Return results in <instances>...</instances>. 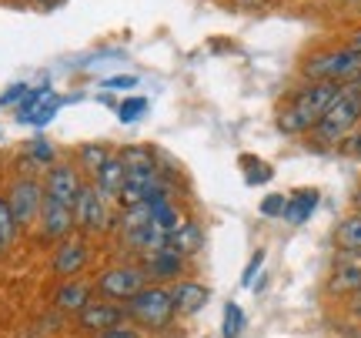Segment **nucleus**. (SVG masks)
Here are the masks:
<instances>
[{
  "instance_id": "obj_1",
  "label": "nucleus",
  "mask_w": 361,
  "mask_h": 338,
  "mask_svg": "<svg viewBox=\"0 0 361 338\" xmlns=\"http://www.w3.org/2000/svg\"><path fill=\"white\" fill-rule=\"evenodd\" d=\"M341 84H328V80H311L308 87L291 97V104L278 114V131L281 134H305V131H314L318 121L324 117V111L331 107L335 94Z\"/></svg>"
},
{
  "instance_id": "obj_2",
  "label": "nucleus",
  "mask_w": 361,
  "mask_h": 338,
  "mask_svg": "<svg viewBox=\"0 0 361 338\" xmlns=\"http://www.w3.org/2000/svg\"><path fill=\"white\" fill-rule=\"evenodd\" d=\"M361 121V74L348 84H341L335 94V101L331 107L324 111V117L318 121V128L314 134L322 138V141H331V144H341L348 138L355 124Z\"/></svg>"
},
{
  "instance_id": "obj_3",
  "label": "nucleus",
  "mask_w": 361,
  "mask_h": 338,
  "mask_svg": "<svg viewBox=\"0 0 361 338\" xmlns=\"http://www.w3.org/2000/svg\"><path fill=\"white\" fill-rule=\"evenodd\" d=\"M128 322L147 328V332H164L174 322V305H171L168 285H144L130 301H124Z\"/></svg>"
},
{
  "instance_id": "obj_4",
  "label": "nucleus",
  "mask_w": 361,
  "mask_h": 338,
  "mask_svg": "<svg viewBox=\"0 0 361 338\" xmlns=\"http://www.w3.org/2000/svg\"><path fill=\"white\" fill-rule=\"evenodd\" d=\"M305 74L311 80H328V84H348L361 74V54L345 47V51H324L305 64Z\"/></svg>"
},
{
  "instance_id": "obj_5",
  "label": "nucleus",
  "mask_w": 361,
  "mask_h": 338,
  "mask_svg": "<svg viewBox=\"0 0 361 338\" xmlns=\"http://www.w3.org/2000/svg\"><path fill=\"white\" fill-rule=\"evenodd\" d=\"M147 285V274H144L141 265H114V268H104L97 274V295L104 301H117V305H124L130 301L141 288Z\"/></svg>"
},
{
  "instance_id": "obj_6",
  "label": "nucleus",
  "mask_w": 361,
  "mask_h": 338,
  "mask_svg": "<svg viewBox=\"0 0 361 338\" xmlns=\"http://www.w3.org/2000/svg\"><path fill=\"white\" fill-rule=\"evenodd\" d=\"M7 205H11V215L17 228H27L40 218V208H44V184L37 178H17V181L7 188Z\"/></svg>"
},
{
  "instance_id": "obj_7",
  "label": "nucleus",
  "mask_w": 361,
  "mask_h": 338,
  "mask_svg": "<svg viewBox=\"0 0 361 338\" xmlns=\"http://www.w3.org/2000/svg\"><path fill=\"white\" fill-rule=\"evenodd\" d=\"M107 224H111V208H107V201L101 198V191H97L94 184L84 181L78 201H74V228L94 234V231H104Z\"/></svg>"
},
{
  "instance_id": "obj_8",
  "label": "nucleus",
  "mask_w": 361,
  "mask_h": 338,
  "mask_svg": "<svg viewBox=\"0 0 361 338\" xmlns=\"http://www.w3.org/2000/svg\"><path fill=\"white\" fill-rule=\"evenodd\" d=\"M40 184H44V198L74 208L80 188H84V178H80V171L74 168V164H54V168H47V174H44Z\"/></svg>"
},
{
  "instance_id": "obj_9",
  "label": "nucleus",
  "mask_w": 361,
  "mask_h": 338,
  "mask_svg": "<svg viewBox=\"0 0 361 338\" xmlns=\"http://www.w3.org/2000/svg\"><path fill=\"white\" fill-rule=\"evenodd\" d=\"M78 325L90 335H101V332H111L117 325H128V312H124V305H117V301H87L84 308L78 312Z\"/></svg>"
},
{
  "instance_id": "obj_10",
  "label": "nucleus",
  "mask_w": 361,
  "mask_h": 338,
  "mask_svg": "<svg viewBox=\"0 0 361 338\" xmlns=\"http://www.w3.org/2000/svg\"><path fill=\"white\" fill-rule=\"evenodd\" d=\"M184 265L188 258H180L178 251H171L168 245L144 255V274H147V285H174L180 274H184Z\"/></svg>"
},
{
  "instance_id": "obj_11",
  "label": "nucleus",
  "mask_w": 361,
  "mask_h": 338,
  "mask_svg": "<svg viewBox=\"0 0 361 338\" xmlns=\"http://www.w3.org/2000/svg\"><path fill=\"white\" fill-rule=\"evenodd\" d=\"M37 222H40V234H44L47 241H64V238H71V231H74V208L44 198V208H40Z\"/></svg>"
},
{
  "instance_id": "obj_12",
  "label": "nucleus",
  "mask_w": 361,
  "mask_h": 338,
  "mask_svg": "<svg viewBox=\"0 0 361 338\" xmlns=\"http://www.w3.org/2000/svg\"><path fill=\"white\" fill-rule=\"evenodd\" d=\"M87 258H90L87 241H80V238L71 234V238H64V241L57 245L51 268H54V274H61V278H74V274H80L87 268Z\"/></svg>"
},
{
  "instance_id": "obj_13",
  "label": "nucleus",
  "mask_w": 361,
  "mask_h": 338,
  "mask_svg": "<svg viewBox=\"0 0 361 338\" xmlns=\"http://www.w3.org/2000/svg\"><path fill=\"white\" fill-rule=\"evenodd\" d=\"M211 291L201 282H174L171 285V305H174V318H191L207 305Z\"/></svg>"
},
{
  "instance_id": "obj_14",
  "label": "nucleus",
  "mask_w": 361,
  "mask_h": 338,
  "mask_svg": "<svg viewBox=\"0 0 361 338\" xmlns=\"http://www.w3.org/2000/svg\"><path fill=\"white\" fill-rule=\"evenodd\" d=\"M124 181H128V171H124L121 155H111L101 168L94 171V188L101 191L104 201H117V195L124 191Z\"/></svg>"
},
{
  "instance_id": "obj_15",
  "label": "nucleus",
  "mask_w": 361,
  "mask_h": 338,
  "mask_svg": "<svg viewBox=\"0 0 361 338\" xmlns=\"http://www.w3.org/2000/svg\"><path fill=\"white\" fill-rule=\"evenodd\" d=\"M168 248L178 251L180 258H191V255H197V251L204 248V228L197 222H180L178 228L168 234Z\"/></svg>"
},
{
  "instance_id": "obj_16",
  "label": "nucleus",
  "mask_w": 361,
  "mask_h": 338,
  "mask_svg": "<svg viewBox=\"0 0 361 338\" xmlns=\"http://www.w3.org/2000/svg\"><path fill=\"white\" fill-rule=\"evenodd\" d=\"M124 245L134 248V251H141V255H151V251H157V248L168 245V234L161 231V228H154L151 218H147L144 224L124 228Z\"/></svg>"
},
{
  "instance_id": "obj_17",
  "label": "nucleus",
  "mask_w": 361,
  "mask_h": 338,
  "mask_svg": "<svg viewBox=\"0 0 361 338\" xmlns=\"http://www.w3.org/2000/svg\"><path fill=\"white\" fill-rule=\"evenodd\" d=\"M87 301H94V298H90V285L74 282V278H67L64 285L54 291V305H57L61 312H74V315H78Z\"/></svg>"
},
{
  "instance_id": "obj_18",
  "label": "nucleus",
  "mask_w": 361,
  "mask_h": 338,
  "mask_svg": "<svg viewBox=\"0 0 361 338\" xmlns=\"http://www.w3.org/2000/svg\"><path fill=\"white\" fill-rule=\"evenodd\" d=\"M314 208H318V191H314V188H305V191H295V195L284 201L281 218H288L291 224H301L314 215Z\"/></svg>"
},
{
  "instance_id": "obj_19",
  "label": "nucleus",
  "mask_w": 361,
  "mask_h": 338,
  "mask_svg": "<svg viewBox=\"0 0 361 338\" xmlns=\"http://www.w3.org/2000/svg\"><path fill=\"white\" fill-rule=\"evenodd\" d=\"M335 241H338L341 251H348V255H358L361 258V211L358 215H348L345 222L338 224Z\"/></svg>"
},
{
  "instance_id": "obj_20",
  "label": "nucleus",
  "mask_w": 361,
  "mask_h": 338,
  "mask_svg": "<svg viewBox=\"0 0 361 338\" xmlns=\"http://www.w3.org/2000/svg\"><path fill=\"white\" fill-rule=\"evenodd\" d=\"M361 288V265L348 261V265H338L335 274H331V291L338 295H358Z\"/></svg>"
},
{
  "instance_id": "obj_21",
  "label": "nucleus",
  "mask_w": 361,
  "mask_h": 338,
  "mask_svg": "<svg viewBox=\"0 0 361 338\" xmlns=\"http://www.w3.org/2000/svg\"><path fill=\"white\" fill-rule=\"evenodd\" d=\"M24 161H30L34 168H54V164H57V151H54V144L47 141V138H34L30 147H27Z\"/></svg>"
},
{
  "instance_id": "obj_22",
  "label": "nucleus",
  "mask_w": 361,
  "mask_h": 338,
  "mask_svg": "<svg viewBox=\"0 0 361 338\" xmlns=\"http://www.w3.org/2000/svg\"><path fill=\"white\" fill-rule=\"evenodd\" d=\"M111 157V147L107 144H97V141H90V144H80V151H78V161H80V168H87L90 174L101 168L104 161Z\"/></svg>"
},
{
  "instance_id": "obj_23",
  "label": "nucleus",
  "mask_w": 361,
  "mask_h": 338,
  "mask_svg": "<svg viewBox=\"0 0 361 338\" xmlns=\"http://www.w3.org/2000/svg\"><path fill=\"white\" fill-rule=\"evenodd\" d=\"M17 222H13L11 215V205H7V198H0V255L4 251H11V245L17 241Z\"/></svg>"
},
{
  "instance_id": "obj_24",
  "label": "nucleus",
  "mask_w": 361,
  "mask_h": 338,
  "mask_svg": "<svg viewBox=\"0 0 361 338\" xmlns=\"http://www.w3.org/2000/svg\"><path fill=\"white\" fill-rule=\"evenodd\" d=\"M221 332H224V338H241V332H245V312H241L238 301L224 305V325H221Z\"/></svg>"
},
{
  "instance_id": "obj_25",
  "label": "nucleus",
  "mask_w": 361,
  "mask_h": 338,
  "mask_svg": "<svg viewBox=\"0 0 361 338\" xmlns=\"http://www.w3.org/2000/svg\"><path fill=\"white\" fill-rule=\"evenodd\" d=\"M241 164H245L247 168V184H261V181H268L271 178V168H264V164H261L258 157H251V155H241Z\"/></svg>"
},
{
  "instance_id": "obj_26",
  "label": "nucleus",
  "mask_w": 361,
  "mask_h": 338,
  "mask_svg": "<svg viewBox=\"0 0 361 338\" xmlns=\"http://www.w3.org/2000/svg\"><path fill=\"white\" fill-rule=\"evenodd\" d=\"M144 107H147V101H144V97H128L124 104L117 107V117H121L124 124H130V121H137V117L144 114Z\"/></svg>"
},
{
  "instance_id": "obj_27",
  "label": "nucleus",
  "mask_w": 361,
  "mask_h": 338,
  "mask_svg": "<svg viewBox=\"0 0 361 338\" xmlns=\"http://www.w3.org/2000/svg\"><path fill=\"white\" fill-rule=\"evenodd\" d=\"M284 201H288L284 195H268L264 201H261V215H268V218H281V215H284Z\"/></svg>"
},
{
  "instance_id": "obj_28",
  "label": "nucleus",
  "mask_w": 361,
  "mask_h": 338,
  "mask_svg": "<svg viewBox=\"0 0 361 338\" xmlns=\"http://www.w3.org/2000/svg\"><path fill=\"white\" fill-rule=\"evenodd\" d=\"M27 91H30V87H27V84H13L11 91H4V97H0V107L20 104V101H24V97H27Z\"/></svg>"
},
{
  "instance_id": "obj_29",
  "label": "nucleus",
  "mask_w": 361,
  "mask_h": 338,
  "mask_svg": "<svg viewBox=\"0 0 361 338\" xmlns=\"http://www.w3.org/2000/svg\"><path fill=\"white\" fill-rule=\"evenodd\" d=\"M94 338H141V332L134 325H117V328H111V332H101V335H94Z\"/></svg>"
},
{
  "instance_id": "obj_30",
  "label": "nucleus",
  "mask_w": 361,
  "mask_h": 338,
  "mask_svg": "<svg viewBox=\"0 0 361 338\" xmlns=\"http://www.w3.org/2000/svg\"><path fill=\"white\" fill-rule=\"evenodd\" d=\"M261 261H264V251H255V255H251V265H247V272H245V278H241V282H245V285H251V278H255V272H258L261 268Z\"/></svg>"
},
{
  "instance_id": "obj_31",
  "label": "nucleus",
  "mask_w": 361,
  "mask_h": 338,
  "mask_svg": "<svg viewBox=\"0 0 361 338\" xmlns=\"http://www.w3.org/2000/svg\"><path fill=\"white\" fill-rule=\"evenodd\" d=\"M137 84V78H130V74H121V78H111V80H104V87H134Z\"/></svg>"
},
{
  "instance_id": "obj_32",
  "label": "nucleus",
  "mask_w": 361,
  "mask_h": 338,
  "mask_svg": "<svg viewBox=\"0 0 361 338\" xmlns=\"http://www.w3.org/2000/svg\"><path fill=\"white\" fill-rule=\"evenodd\" d=\"M348 47H351V51H358V54H361V30H358V34H355V37H351V44H348Z\"/></svg>"
},
{
  "instance_id": "obj_33",
  "label": "nucleus",
  "mask_w": 361,
  "mask_h": 338,
  "mask_svg": "<svg viewBox=\"0 0 361 338\" xmlns=\"http://www.w3.org/2000/svg\"><path fill=\"white\" fill-rule=\"evenodd\" d=\"M355 205H358V211H361V188L355 191Z\"/></svg>"
},
{
  "instance_id": "obj_34",
  "label": "nucleus",
  "mask_w": 361,
  "mask_h": 338,
  "mask_svg": "<svg viewBox=\"0 0 361 338\" xmlns=\"http://www.w3.org/2000/svg\"><path fill=\"white\" fill-rule=\"evenodd\" d=\"M251 4H261V0H251Z\"/></svg>"
},
{
  "instance_id": "obj_35",
  "label": "nucleus",
  "mask_w": 361,
  "mask_h": 338,
  "mask_svg": "<svg viewBox=\"0 0 361 338\" xmlns=\"http://www.w3.org/2000/svg\"><path fill=\"white\" fill-rule=\"evenodd\" d=\"M47 4H57V0H47Z\"/></svg>"
},
{
  "instance_id": "obj_36",
  "label": "nucleus",
  "mask_w": 361,
  "mask_h": 338,
  "mask_svg": "<svg viewBox=\"0 0 361 338\" xmlns=\"http://www.w3.org/2000/svg\"><path fill=\"white\" fill-rule=\"evenodd\" d=\"M358 298H361V288H358Z\"/></svg>"
}]
</instances>
